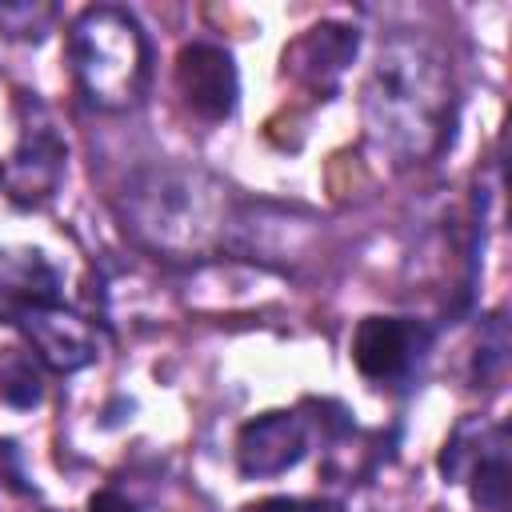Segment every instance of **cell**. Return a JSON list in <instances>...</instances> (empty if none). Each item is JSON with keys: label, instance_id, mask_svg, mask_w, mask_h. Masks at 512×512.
I'll return each mask as SVG.
<instances>
[{"label": "cell", "instance_id": "1", "mask_svg": "<svg viewBox=\"0 0 512 512\" xmlns=\"http://www.w3.org/2000/svg\"><path fill=\"white\" fill-rule=\"evenodd\" d=\"M448 116V72L424 40H392L380 48L364 84V120L380 148L400 160L424 156Z\"/></svg>", "mask_w": 512, "mask_h": 512}, {"label": "cell", "instance_id": "2", "mask_svg": "<svg viewBox=\"0 0 512 512\" xmlns=\"http://www.w3.org/2000/svg\"><path fill=\"white\" fill-rule=\"evenodd\" d=\"M72 60L84 92L96 104H128L144 80V36L120 8H88L72 24Z\"/></svg>", "mask_w": 512, "mask_h": 512}, {"label": "cell", "instance_id": "3", "mask_svg": "<svg viewBox=\"0 0 512 512\" xmlns=\"http://www.w3.org/2000/svg\"><path fill=\"white\" fill-rule=\"evenodd\" d=\"M132 216L136 228L148 232L156 244L176 248V244H200L212 228V196L200 188V176L192 172H148L132 188Z\"/></svg>", "mask_w": 512, "mask_h": 512}, {"label": "cell", "instance_id": "4", "mask_svg": "<svg viewBox=\"0 0 512 512\" xmlns=\"http://www.w3.org/2000/svg\"><path fill=\"white\" fill-rule=\"evenodd\" d=\"M176 88L184 104L204 120H224L236 108L240 76L224 48L216 44H184L176 56Z\"/></svg>", "mask_w": 512, "mask_h": 512}, {"label": "cell", "instance_id": "5", "mask_svg": "<svg viewBox=\"0 0 512 512\" xmlns=\"http://www.w3.org/2000/svg\"><path fill=\"white\" fill-rule=\"evenodd\" d=\"M240 472L244 476H276L288 472L304 456V432L288 412H268L256 416L252 424L240 428Z\"/></svg>", "mask_w": 512, "mask_h": 512}, {"label": "cell", "instance_id": "6", "mask_svg": "<svg viewBox=\"0 0 512 512\" xmlns=\"http://www.w3.org/2000/svg\"><path fill=\"white\" fill-rule=\"evenodd\" d=\"M356 44H360V40H356V28H344V24H316V28H308V32L284 52V64H288L296 76L320 84V80L340 76V72L352 64Z\"/></svg>", "mask_w": 512, "mask_h": 512}, {"label": "cell", "instance_id": "7", "mask_svg": "<svg viewBox=\"0 0 512 512\" xmlns=\"http://www.w3.org/2000/svg\"><path fill=\"white\" fill-rule=\"evenodd\" d=\"M412 356V324L396 320V316H368L360 320L356 336H352V360L364 376L384 380L396 376Z\"/></svg>", "mask_w": 512, "mask_h": 512}, {"label": "cell", "instance_id": "8", "mask_svg": "<svg viewBox=\"0 0 512 512\" xmlns=\"http://www.w3.org/2000/svg\"><path fill=\"white\" fill-rule=\"evenodd\" d=\"M24 328L32 336V344L56 364V368H80L92 360V340L84 332V324H76L72 316L64 312H52V308H40L32 304L24 312Z\"/></svg>", "mask_w": 512, "mask_h": 512}, {"label": "cell", "instance_id": "9", "mask_svg": "<svg viewBox=\"0 0 512 512\" xmlns=\"http://www.w3.org/2000/svg\"><path fill=\"white\" fill-rule=\"evenodd\" d=\"M40 396H44V388H40L36 360L20 348H8L0 356V400L12 408H32V404H40Z\"/></svg>", "mask_w": 512, "mask_h": 512}, {"label": "cell", "instance_id": "10", "mask_svg": "<svg viewBox=\"0 0 512 512\" xmlns=\"http://www.w3.org/2000/svg\"><path fill=\"white\" fill-rule=\"evenodd\" d=\"M508 460H504V448L484 456L476 468H472V500L484 508V512H508Z\"/></svg>", "mask_w": 512, "mask_h": 512}, {"label": "cell", "instance_id": "11", "mask_svg": "<svg viewBox=\"0 0 512 512\" xmlns=\"http://www.w3.org/2000/svg\"><path fill=\"white\" fill-rule=\"evenodd\" d=\"M88 512H136V508L120 492H96L92 504H88Z\"/></svg>", "mask_w": 512, "mask_h": 512}, {"label": "cell", "instance_id": "12", "mask_svg": "<svg viewBox=\"0 0 512 512\" xmlns=\"http://www.w3.org/2000/svg\"><path fill=\"white\" fill-rule=\"evenodd\" d=\"M248 512H304L296 500H288V496H272V500H260L256 508H248Z\"/></svg>", "mask_w": 512, "mask_h": 512}, {"label": "cell", "instance_id": "13", "mask_svg": "<svg viewBox=\"0 0 512 512\" xmlns=\"http://www.w3.org/2000/svg\"><path fill=\"white\" fill-rule=\"evenodd\" d=\"M308 512H344V508H336V504H312Z\"/></svg>", "mask_w": 512, "mask_h": 512}]
</instances>
